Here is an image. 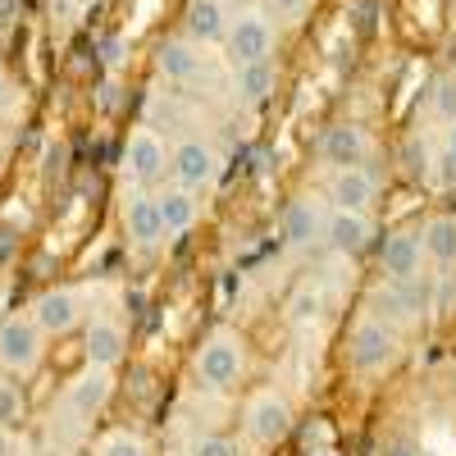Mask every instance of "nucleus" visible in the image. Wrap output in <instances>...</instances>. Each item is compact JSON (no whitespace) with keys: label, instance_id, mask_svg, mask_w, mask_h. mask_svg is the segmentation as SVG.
I'll return each instance as SVG.
<instances>
[{"label":"nucleus","instance_id":"b1692460","mask_svg":"<svg viewBox=\"0 0 456 456\" xmlns=\"http://www.w3.org/2000/svg\"><path fill=\"white\" fill-rule=\"evenodd\" d=\"M96 456H151V452H146V443L137 434H110Z\"/></svg>","mask_w":456,"mask_h":456},{"label":"nucleus","instance_id":"5701e85b","mask_svg":"<svg viewBox=\"0 0 456 456\" xmlns=\"http://www.w3.org/2000/svg\"><path fill=\"white\" fill-rule=\"evenodd\" d=\"M19 420H23V393H19V384H5V379H0V425L14 429Z\"/></svg>","mask_w":456,"mask_h":456},{"label":"nucleus","instance_id":"a211bd4d","mask_svg":"<svg viewBox=\"0 0 456 456\" xmlns=\"http://www.w3.org/2000/svg\"><path fill=\"white\" fill-rule=\"evenodd\" d=\"M187 37H192L197 46L224 42V37H228V10H224V0H192V10H187Z\"/></svg>","mask_w":456,"mask_h":456},{"label":"nucleus","instance_id":"f257e3e1","mask_svg":"<svg viewBox=\"0 0 456 456\" xmlns=\"http://www.w3.org/2000/svg\"><path fill=\"white\" fill-rule=\"evenodd\" d=\"M242 370H247V347L238 333H210L206 347L197 352V379L210 393H228L242 379Z\"/></svg>","mask_w":456,"mask_h":456},{"label":"nucleus","instance_id":"412c9836","mask_svg":"<svg viewBox=\"0 0 456 456\" xmlns=\"http://www.w3.org/2000/svg\"><path fill=\"white\" fill-rule=\"evenodd\" d=\"M420 247H425V256L429 260H438V265H452L456 260V219H429L425 224V233H420Z\"/></svg>","mask_w":456,"mask_h":456},{"label":"nucleus","instance_id":"1a4fd4ad","mask_svg":"<svg viewBox=\"0 0 456 456\" xmlns=\"http://www.w3.org/2000/svg\"><path fill=\"white\" fill-rule=\"evenodd\" d=\"M374 238V224L365 219V210H329L324 215V242L338 251V256H361Z\"/></svg>","mask_w":456,"mask_h":456},{"label":"nucleus","instance_id":"bb28decb","mask_svg":"<svg viewBox=\"0 0 456 456\" xmlns=\"http://www.w3.org/2000/svg\"><path fill=\"white\" fill-rule=\"evenodd\" d=\"M306 5H311V0H270V14L283 19V23H297L301 14H306Z\"/></svg>","mask_w":456,"mask_h":456},{"label":"nucleus","instance_id":"9d476101","mask_svg":"<svg viewBox=\"0 0 456 456\" xmlns=\"http://www.w3.org/2000/svg\"><path fill=\"white\" fill-rule=\"evenodd\" d=\"M124 233L137 251H156L165 242V224H160V210H156V197H128L124 201Z\"/></svg>","mask_w":456,"mask_h":456},{"label":"nucleus","instance_id":"a878e982","mask_svg":"<svg viewBox=\"0 0 456 456\" xmlns=\"http://www.w3.org/2000/svg\"><path fill=\"white\" fill-rule=\"evenodd\" d=\"M315 311H320V297H315V292H311V288H301V292H297V297H292V320H297V324H301V320H311V315H315Z\"/></svg>","mask_w":456,"mask_h":456},{"label":"nucleus","instance_id":"39448f33","mask_svg":"<svg viewBox=\"0 0 456 456\" xmlns=\"http://www.w3.org/2000/svg\"><path fill=\"white\" fill-rule=\"evenodd\" d=\"M228 60L233 64H256V60H270L274 51V23L265 19V14H251L242 10L233 23H228Z\"/></svg>","mask_w":456,"mask_h":456},{"label":"nucleus","instance_id":"20e7f679","mask_svg":"<svg viewBox=\"0 0 456 456\" xmlns=\"http://www.w3.org/2000/svg\"><path fill=\"white\" fill-rule=\"evenodd\" d=\"M165 169H169V146L156 137V128H133L124 146V174L137 187H151L165 178Z\"/></svg>","mask_w":456,"mask_h":456},{"label":"nucleus","instance_id":"2eb2a0df","mask_svg":"<svg viewBox=\"0 0 456 456\" xmlns=\"http://www.w3.org/2000/svg\"><path fill=\"white\" fill-rule=\"evenodd\" d=\"M283 238H288L297 251L324 242V210H320L315 201H292V206L283 210Z\"/></svg>","mask_w":456,"mask_h":456},{"label":"nucleus","instance_id":"f8f14e48","mask_svg":"<svg viewBox=\"0 0 456 456\" xmlns=\"http://www.w3.org/2000/svg\"><path fill=\"white\" fill-rule=\"evenodd\" d=\"M374 192H379V183H374V174L361 169V165H342V169H333V178H329V201H333L338 210H370V206H374Z\"/></svg>","mask_w":456,"mask_h":456},{"label":"nucleus","instance_id":"6ab92c4d","mask_svg":"<svg viewBox=\"0 0 456 456\" xmlns=\"http://www.w3.org/2000/svg\"><path fill=\"white\" fill-rule=\"evenodd\" d=\"M156 64H160V73H165L169 83H192L197 73H201V46H197V42H183V37H174V42L160 46Z\"/></svg>","mask_w":456,"mask_h":456},{"label":"nucleus","instance_id":"dca6fc26","mask_svg":"<svg viewBox=\"0 0 456 456\" xmlns=\"http://www.w3.org/2000/svg\"><path fill=\"white\" fill-rule=\"evenodd\" d=\"M238 73H233V96L242 101V105H265L274 96V83H279V73H274V64L270 60H256V64H233Z\"/></svg>","mask_w":456,"mask_h":456},{"label":"nucleus","instance_id":"2f4dec72","mask_svg":"<svg viewBox=\"0 0 456 456\" xmlns=\"http://www.w3.org/2000/svg\"><path fill=\"white\" fill-rule=\"evenodd\" d=\"M443 151H452V160H456V124H447V146Z\"/></svg>","mask_w":456,"mask_h":456},{"label":"nucleus","instance_id":"c756f323","mask_svg":"<svg viewBox=\"0 0 456 456\" xmlns=\"http://www.w3.org/2000/svg\"><path fill=\"white\" fill-rule=\"evenodd\" d=\"M5 101H10V73L0 69V105H5Z\"/></svg>","mask_w":456,"mask_h":456},{"label":"nucleus","instance_id":"4be33fe9","mask_svg":"<svg viewBox=\"0 0 456 456\" xmlns=\"http://www.w3.org/2000/svg\"><path fill=\"white\" fill-rule=\"evenodd\" d=\"M434 114L443 124H456V73H447V78L434 83Z\"/></svg>","mask_w":456,"mask_h":456},{"label":"nucleus","instance_id":"c85d7f7f","mask_svg":"<svg viewBox=\"0 0 456 456\" xmlns=\"http://www.w3.org/2000/svg\"><path fill=\"white\" fill-rule=\"evenodd\" d=\"M251 5H256V0H224L228 14H242V10H251Z\"/></svg>","mask_w":456,"mask_h":456},{"label":"nucleus","instance_id":"ddd939ff","mask_svg":"<svg viewBox=\"0 0 456 456\" xmlns=\"http://www.w3.org/2000/svg\"><path fill=\"white\" fill-rule=\"evenodd\" d=\"M83 347H87V365H96V370H114L124 361V352H128V333H124V324H114V320H92L87 324V338H83Z\"/></svg>","mask_w":456,"mask_h":456},{"label":"nucleus","instance_id":"cd10ccee","mask_svg":"<svg viewBox=\"0 0 456 456\" xmlns=\"http://www.w3.org/2000/svg\"><path fill=\"white\" fill-rule=\"evenodd\" d=\"M19 452H23V447L14 443V434H10L5 425H0V456H19Z\"/></svg>","mask_w":456,"mask_h":456},{"label":"nucleus","instance_id":"6e6552de","mask_svg":"<svg viewBox=\"0 0 456 456\" xmlns=\"http://www.w3.org/2000/svg\"><path fill=\"white\" fill-rule=\"evenodd\" d=\"M32 320L42 333L51 338H64L69 329H78L83 320V292H73V288H55V292H42L32 301Z\"/></svg>","mask_w":456,"mask_h":456},{"label":"nucleus","instance_id":"aec40b11","mask_svg":"<svg viewBox=\"0 0 456 456\" xmlns=\"http://www.w3.org/2000/svg\"><path fill=\"white\" fill-rule=\"evenodd\" d=\"M156 210H160V224H165V238H178L197 224V192L187 187H169V192L156 197Z\"/></svg>","mask_w":456,"mask_h":456},{"label":"nucleus","instance_id":"7c9ffc66","mask_svg":"<svg viewBox=\"0 0 456 456\" xmlns=\"http://www.w3.org/2000/svg\"><path fill=\"white\" fill-rule=\"evenodd\" d=\"M384 456H415V447H411V443H397V447H388Z\"/></svg>","mask_w":456,"mask_h":456},{"label":"nucleus","instance_id":"7ed1b4c3","mask_svg":"<svg viewBox=\"0 0 456 456\" xmlns=\"http://www.w3.org/2000/svg\"><path fill=\"white\" fill-rule=\"evenodd\" d=\"M42 329H37L32 315H10L0 324V365L14 370V374H28L42 365Z\"/></svg>","mask_w":456,"mask_h":456},{"label":"nucleus","instance_id":"423d86ee","mask_svg":"<svg viewBox=\"0 0 456 456\" xmlns=\"http://www.w3.org/2000/svg\"><path fill=\"white\" fill-rule=\"evenodd\" d=\"M393 356H397V333H393V324H384V320H361V324L352 329V365H356L361 374L384 370Z\"/></svg>","mask_w":456,"mask_h":456},{"label":"nucleus","instance_id":"f3484780","mask_svg":"<svg viewBox=\"0 0 456 456\" xmlns=\"http://www.w3.org/2000/svg\"><path fill=\"white\" fill-rule=\"evenodd\" d=\"M420 256H425V247H420L415 233H393L384 242V274H388V283H402V279L420 274Z\"/></svg>","mask_w":456,"mask_h":456},{"label":"nucleus","instance_id":"0eeeda50","mask_svg":"<svg viewBox=\"0 0 456 456\" xmlns=\"http://www.w3.org/2000/svg\"><path fill=\"white\" fill-rule=\"evenodd\" d=\"M288 429H292V406H288V397H279V393H256L251 402H247V434L256 438V443H279V438H288Z\"/></svg>","mask_w":456,"mask_h":456},{"label":"nucleus","instance_id":"9b49d317","mask_svg":"<svg viewBox=\"0 0 456 456\" xmlns=\"http://www.w3.org/2000/svg\"><path fill=\"white\" fill-rule=\"evenodd\" d=\"M110 393H114V379H110V370H96V365H92L83 379H73V384H69L64 406H69L73 420H92V415H101V411H105Z\"/></svg>","mask_w":456,"mask_h":456},{"label":"nucleus","instance_id":"393cba45","mask_svg":"<svg viewBox=\"0 0 456 456\" xmlns=\"http://www.w3.org/2000/svg\"><path fill=\"white\" fill-rule=\"evenodd\" d=\"M187 456H238V447L228 438H219V434H206V438H197L192 447H187Z\"/></svg>","mask_w":456,"mask_h":456},{"label":"nucleus","instance_id":"f03ea898","mask_svg":"<svg viewBox=\"0 0 456 456\" xmlns=\"http://www.w3.org/2000/svg\"><path fill=\"white\" fill-rule=\"evenodd\" d=\"M169 174H174L178 187H187V192H206V187L219 178V151L201 137H183L169 151Z\"/></svg>","mask_w":456,"mask_h":456},{"label":"nucleus","instance_id":"4468645a","mask_svg":"<svg viewBox=\"0 0 456 456\" xmlns=\"http://www.w3.org/2000/svg\"><path fill=\"white\" fill-rule=\"evenodd\" d=\"M365 151H370V137H365V128H356V124H333V128H324V137H320V156H324V165H333V169L361 165Z\"/></svg>","mask_w":456,"mask_h":456}]
</instances>
